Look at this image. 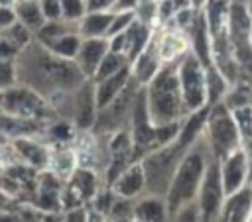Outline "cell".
<instances>
[{"instance_id": "obj_34", "label": "cell", "mask_w": 252, "mask_h": 222, "mask_svg": "<svg viewBox=\"0 0 252 222\" xmlns=\"http://www.w3.org/2000/svg\"><path fill=\"white\" fill-rule=\"evenodd\" d=\"M116 0H87V12H104L112 10Z\"/></svg>"}, {"instance_id": "obj_23", "label": "cell", "mask_w": 252, "mask_h": 222, "mask_svg": "<svg viewBox=\"0 0 252 222\" xmlns=\"http://www.w3.org/2000/svg\"><path fill=\"white\" fill-rule=\"evenodd\" d=\"M230 88V83L224 79V75L215 67H207V106H215L220 102Z\"/></svg>"}, {"instance_id": "obj_20", "label": "cell", "mask_w": 252, "mask_h": 222, "mask_svg": "<svg viewBox=\"0 0 252 222\" xmlns=\"http://www.w3.org/2000/svg\"><path fill=\"white\" fill-rule=\"evenodd\" d=\"M14 10H16V16H18V22L24 24L33 33L47 22L43 12H41L39 0H16Z\"/></svg>"}, {"instance_id": "obj_11", "label": "cell", "mask_w": 252, "mask_h": 222, "mask_svg": "<svg viewBox=\"0 0 252 222\" xmlns=\"http://www.w3.org/2000/svg\"><path fill=\"white\" fill-rule=\"evenodd\" d=\"M110 51L108 37H83V43L79 47V53L75 57L79 69L87 79H93L102 57Z\"/></svg>"}, {"instance_id": "obj_3", "label": "cell", "mask_w": 252, "mask_h": 222, "mask_svg": "<svg viewBox=\"0 0 252 222\" xmlns=\"http://www.w3.org/2000/svg\"><path fill=\"white\" fill-rule=\"evenodd\" d=\"M177 63L179 59L163 63L158 75L144 86L146 98H148V112H150V120L154 126L179 122L189 116L185 102H183L181 86H179Z\"/></svg>"}, {"instance_id": "obj_35", "label": "cell", "mask_w": 252, "mask_h": 222, "mask_svg": "<svg viewBox=\"0 0 252 222\" xmlns=\"http://www.w3.org/2000/svg\"><path fill=\"white\" fill-rule=\"evenodd\" d=\"M138 4H140V0H116L110 12H114V14L116 12H134L138 8Z\"/></svg>"}, {"instance_id": "obj_6", "label": "cell", "mask_w": 252, "mask_h": 222, "mask_svg": "<svg viewBox=\"0 0 252 222\" xmlns=\"http://www.w3.org/2000/svg\"><path fill=\"white\" fill-rule=\"evenodd\" d=\"M0 108L14 118L22 120H33V122H45V120H55L59 118L53 110V106L39 96L35 90L16 84L4 92H0Z\"/></svg>"}, {"instance_id": "obj_7", "label": "cell", "mask_w": 252, "mask_h": 222, "mask_svg": "<svg viewBox=\"0 0 252 222\" xmlns=\"http://www.w3.org/2000/svg\"><path fill=\"white\" fill-rule=\"evenodd\" d=\"M177 75L187 112L191 114L207 106V67L199 61V57L191 49H187L179 57Z\"/></svg>"}, {"instance_id": "obj_1", "label": "cell", "mask_w": 252, "mask_h": 222, "mask_svg": "<svg viewBox=\"0 0 252 222\" xmlns=\"http://www.w3.org/2000/svg\"><path fill=\"white\" fill-rule=\"evenodd\" d=\"M16 73L18 84L35 90L49 104L73 92L87 81L77 61L55 55L35 37L16 57Z\"/></svg>"}, {"instance_id": "obj_41", "label": "cell", "mask_w": 252, "mask_h": 222, "mask_svg": "<svg viewBox=\"0 0 252 222\" xmlns=\"http://www.w3.org/2000/svg\"><path fill=\"white\" fill-rule=\"evenodd\" d=\"M16 0H0V6H14Z\"/></svg>"}, {"instance_id": "obj_31", "label": "cell", "mask_w": 252, "mask_h": 222, "mask_svg": "<svg viewBox=\"0 0 252 222\" xmlns=\"http://www.w3.org/2000/svg\"><path fill=\"white\" fill-rule=\"evenodd\" d=\"M20 47L14 45L6 35L0 33V59H16L20 55Z\"/></svg>"}, {"instance_id": "obj_4", "label": "cell", "mask_w": 252, "mask_h": 222, "mask_svg": "<svg viewBox=\"0 0 252 222\" xmlns=\"http://www.w3.org/2000/svg\"><path fill=\"white\" fill-rule=\"evenodd\" d=\"M191 145L193 143H187L185 139L177 138L175 141H171L167 145H161V147L148 151L140 159L144 173H146V193L159 194V196L167 194L171 179L175 175V169Z\"/></svg>"}, {"instance_id": "obj_26", "label": "cell", "mask_w": 252, "mask_h": 222, "mask_svg": "<svg viewBox=\"0 0 252 222\" xmlns=\"http://www.w3.org/2000/svg\"><path fill=\"white\" fill-rule=\"evenodd\" d=\"M18 84L16 59H0V92Z\"/></svg>"}, {"instance_id": "obj_40", "label": "cell", "mask_w": 252, "mask_h": 222, "mask_svg": "<svg viewBox=\"0 0 252 222\" xmlns=\"http://www.w3.org/2000/svg\"><path fill=\"white\" fill-rule=\"evenodd\" d=\"M244 6H246V12H248V16L252 18V0H248V2H244Z\"/></svg>"}, {"instance_id": "obj_39", "label": "cell", "mask_w": 252, "mask_h": 222, "mask_svg": "<svg viewBox=\"0 0 252 222\" xmlns=\"http://www.w3.org/2000/svg\"><path fill=\"white\" fill-rule=\"evenodd\" d=\"M205 2H207V0H191V4H193L195 8H203V6H205Z\"/></svg>"}, {"instance_id": "obj_17", "label": "cell", "mask_w": 252, "mask_h": 222, "mask_svg": "<svg viewBox=\"0 0 252 222\" xmlns=\"http://www.w3.org/2000/svg\"><path fill=\"white\" fill-rule=\"evenodd\" d=\"M65 185L71 187L83 198L85 204H89L93 200V196L98 193V189L102 187L96 171H93L91 167H77L73 171V175L65 181Z\"/></svg>"}, {"instance_id": "obj_38", "label": "cell", "mask_w": 252, "mask_h": 222, "mask_svg": "<svg viewBox=\"0 0 252 222\" xmlns=\"http://www.w3.org/2000/svg\"><path fill=\"white\" fill-rule=\"evenodd\" d=\"M12 200H14V196L8 194V193L0 187V210H8V208H12Z\"/></svg>"}, {"instance_id": "obj_28", "label": "cell", "mask_w": 252, "mask_h": 222, "mask_svg": "<svg viewBox=\"0 0 252 222\" xmlns=\"http://www.w3.org/2000/svg\"><path fill=\"white\" fill-rule=\"evenodd\" d=\"M63 10V20L79 22L87 14V0H59Z\"/></svg>"}, {"instance_id": "obj_25", "label": "cell", "mask_w": 252, "mask_h": 222, "mask_svg": "<svg viewBox=\"0 0 252 222\" xmlns=\"http://www.w3.org/2000/svg\"><path fill=\"white\" fill-rule=\"evenodd\" d=\"M128 65H130V59H128L124 53L108 51V53L102 57V61H100V65H98V69H96L93 81H102V79H106V77H110V75L122 71V69L128 67Z\"/></svg>"}, {"instance_id": "obj_15", "label": "cell", "mask_w": 252, "mask_h": 222, "mask_svg": "<svg viewBox=\"0 0 252 222\" xmlns=\"http://www.w3.org/2000/svg\"><path fill=\"white\" fill-rule=\"evenodd\" d=\"M134 218L140 222H169V208L165 196L144 193L134 198Z\"/></svg>"}, {"instance_id": "obj_37", "label": "cell", "mask_w": 252, "mask_h": 222, "mask_svg": "<svg viewBox=\"0 0 252 222\" xmlns=\"http://www.w3.org/2000/svg\"><path fill=\"white\" fill-rule=\"evenodd\" d=\"M39 222H65V220H63V212H41Z\"/></svg>"}, {"instance_id": "obj_45", "label": "cell", "mask_w": 252, "mask_h": 222, "mask_svg": "<svg viewBox=\"0 0 252 222\" xmlns=\"http://www.w3.org/2000/svg\"><path fill=\"white\" fill-rule=\"evenodd\" d=\"M248 222H252V214H250V218H248Z\"/></svg>"}, {"instance_id": "obj_30", "label": "cell", "mask_w": 252, "mask_h": 222, "mask_svg": "<svg viewBox=\"0 0 252 222\" xmlns=\"http://www.w3.org/2000/svg\"><path fill=\"white\" fill-rule=\"evenodd\" d=\"M39 6H41L45 20H61L63 18V10H61L59 0H39Z\"/></svg>"}, {"instance_id": "obj_27", "label": "cell", "mask_w": 252, "mask_h": 222, "mask_svg": "<svg viewBox=\"0 0 252 222\" xmlns=\"http://www.w3.org/2000/svg\"><path fill=\"white\" fill-rule=\"evenodd\" d=\"M169 222H203V214H201V208H199V202L197 198L183 204L173 216Z\"/></svg>"}, {"instance_id": "obj_44", "label": "cell", "mask_w": 252, "mask_h": 222, "mask_svg": "<svg viewBox=\"0 0 252 222\" xmlns=\"http://www.w3.org/2000/svg\"><path fill=\"white\" fill-rule=\"evenodd\" d=\"M132 222H140V220H136V218H132Z\"/></svg>"}, {"instance_id": "obj_5", "label": "cell", "mask_w": 252, "mask_h": 222, "mask_svg": "<svg viewBox=\"0 0 252 222\" xmlns=\"http://www.w3.org/2000/svg\"><path fill=\"white\" fill-rule=\"evenodd\" d=\"M205 136L209 139L213 157L222 161L230 151L240 147V132L234 120L232 110L220 100L209 108V116L205 122Z\"/></svg>"}, {"instance_id": "obj_24", "label": "cell", "mask_w": 252, "mask_h": 222, "mask_svg": "<svg viewBox=\"0 0 252 222\" xmlns=\"http://www.w3.org/2000/svg\"><path fill=\"white\" fill-rule=\"evenodd\" d=\"M77 167H79L77 165V153L73 149L65 147V149H57L55 153H51L47 169H51L61 181H67Z\"/></svg>"}, {"instance_id": "obj_13", "label": "cell", "mask_w": 252, "mask_h": 222, "mask_svg": "<svg viewBox=\"0 0 252 222\" xmlns=\"http://www.w3.org/2000/svg\"><path fill=\"white\" fill-rule=\"evenodd\" d=\"M110 189L114 191L116 196L122 198H138L146 193V173L142 167V161H134L130 163L110 185Z\"/></svg>"}, {"instance_id": "obj_9", "label": "cell", "mask_w": 252, "mask_h": 222, "mask_svg": "<svg viewBox=\"0 0 252 222\" xmlns=\"http://www.w3.org/2000/svg\"><path fill=\"white\" fill-rule=\"evenodd\" d=\"M96 116H98V106L94 96V81L87 79L71 94V108L67 120L77 128V132H91L94 128Z\"/></svg>"}, {"instance_id": "obj_33", "label": "cell", "mask_w": 252, "mask_h": 222, "mask_svg": "<svg viewBox=\"0 0 252 222\" xmlns=\"http://www.w3.org/2000/svg\"><path fill=\"white\" fill-rule=\"evenodd\" d=\"M65 222H89V206H77L63 212Z\"/></svg>"}, {"instance_id": "obj_43", "label": "cell", "mask_w": 252, "mask_h": 222, "mask_svg": "<svg viewBox=\"0 0 252 222\" xmlns=\"http://www.w3.org/2000/svg\"><path fill=\"white\" fill-rule=\"evenodd\" d=\"M250 41H252V28H250Z\"/></svg>"}, {"instance_id": "obj_36", "label": "cell", "mask_w": 252, "mask_h": 222, "mask_svg": "<svg viewBox=\"0 0 252 222\" xmlns=\"http://www.w3.org/2000/svg\"><path fill=\"white\" fill-rule=\"evenodd\" d=\"M0 222H20V212L18 210H0Z\"/></svg>"}, {"instance_id": "obj_21", "label": "cell", "mask_w": 252, "mask_h": 222, "mask_svg": "<svg viewBox=\"0 0 252 222\" xmlns=\"http://www.w3.org/2000/svg\"><path fill=\"white\" fill-rule=\"evenodd\" d=\"M232 0H207L203 6L211 35H215L217 31H220L222 28H226L228 22V10H230Z\"/></svg>"}, {"instance_id": "obj_2", "label": "cell", "mask_w": 252, "mask_h": 222, "mask_svg": "<svg viewBox=\"0 0 252 222\" xmlns=\"http://www.w3.org/2000/svg\"><path fill=\"white\" fill-rule=\"evenodd\" d=\"M213 159V151L205 132L193 141V145L185 151L183 159L179 161L175 175L171 179L169 191L165 194V202L169 208V218L187 202L195 200L207 173V167Z\"/></svg>"}, {"instance_id": "obj_19", "label": "cell", "mask_w": 252, "mask_h": 222, "mask_svg": "<svg viewBox=\"0 0 252 222\" xmlns=\"http://www.w3.org/2000/svg\"><path fill=\"white\" fill-rule=\"evenodd\" d=\"M154 35V26L150 24H144L140 22L138 18L134 20V24L124 31V37H126V55L130 59V63L140 55V51L148 45V41L152 39Z\"/></svg>"}, {"instance_id": "obj_32", "label": "cell", "mask_w": 252, "mask_h": 222, "mask_svg": "<svg viewBox=\"0 0 252 222\" xmlns=\"http://www.w3.org/2000/svg\"><path fill=\"white\" fill-rule=\"evenodd\" d=\"M16 22H18V16H16L14 6H0V31L8 29Z\"/></svg>"}, {"instance_id": "obj_42", "label": "cell", "mask_w": 252, "mask_h": 222, "mask_svg": "<svg viewBox=\"0 0 252 222\" xmlns=\"http://www.w3.org/2000/svg\"><path fill=\"white\" fill-rule=\"evenodd\" d=\"M140 2H159V0H140Z\"/></svg>"}, {"instance_id": "obj_16", "label": "cell", "mask_w": 252, "mask_h": 222, "mask_svg": "<svg viewBox=\"0 0 252 222\" xmlns=\"http://www.w3.org/2000/svg\"><path fill=\"white\" fill-rule=\"evenodd\" d=\"M130 79H132V69L128 65L122 71H118V73H114L102 81H94V96H96L98 110L104 108L106 104H110L124 90V86L130 83Z\"/></svg>"}, {"instance_id": "obj_22", "label": "cell", "mask_w": 252, "mask_h": 222, "mask_svg": "<svg viewBox=\"0 0 252 222\" xmlns=\"http://www.w3.org/2000/svg\"><path fill=\"white\" fill-rule=\"evenodd\" d=\"M39 43H41V41H39ZM81 43H83V35H81L79 31H69V33H63V35H59V37H55L53 41L43 43V45H45L49 51H53L55 55H59V57H63V59H73V61H75Z\"/></svg>"}, {"instance_id": "obj_8", "label": "cell", "mask_w": 252, "mask_h": 222, "mask_svg": "<svg viewBox=\"0 0 252 222\" xmlns=\"http://www.w3.org/2000/svg\"><path fill=\"white\" fill-rule=\"evenodd\" d=\"M224 189H222V179H220V163L219 159H211L207 173L203 177L199 194H197V202L203 214V222H217L220 208L224 204Z\"/></svg>"}, {"instance_id": "obj_29", "label": "cell", "mask_w": 252, "mask_h": 222, "mask_svg": "<svg viewBox=\"0 0 252 222\" xmlns=\"http://www.w3.org/2000/svg\"><path fill=\"white\" fill-rule=\"evenodd\" d=\"M134 20H136V12H116L114 18H112L110 29H108V37L126 31V29L134 24Z\"/></svg>"}, {"instance_id": "obj_18", "label": "cell", "mask_w": 252, "mask_h": 222, "mask_svg": "<svg viewBox=\"0 0 252 222\" xmlns=\"http://www.w3.org/2000/svg\"><path fill=\"white\" fill-rule=\"evenodd\" d=\"M114 12H87L79 20V33L83 37H108Z\"/></svg>"}, {"instance_id": "obj_10", "label": "cell", "mask_w": 252, "mask_h": 222, "mask_svg": "<svg viewBox=\"0 0 252 222\" xmlns=\"http://www.w3.org/2000/svg\"><path fill=\"white\" fill-rule=\"evenodd\" d=\"M220 163V179H222V189L224 194L230 196L234 193H238L240 189H244L248 185V177H250V161H248V153L246 149L240 145L234 151H230Z\"/></svg>"}, {"instance_id": "obj_12", "label": "cell", "mask_w": 252, "mask_h": 222, "mask_svg": "<svg viewBox=\"0 0 252 222\" xmlns=\"http://www.w3.org/2000/svg\"><path fill=\"white\" fill-rule=\"evenodd\" d=\"M163 67V61H161V55H159V49H158V41H156V33L152 35V39L148 41V45L140 51V55L130 63V69H132V77L142 84L146 86L156 75L158 71Z\"/></svg>"}, {"instance_id": "obj_14", "label": "cell", "mask_w": 252, "mask_h": 222, "mask_svg": "<svg viewBox=\"0 0 252 222\" xmlns=\"http://www.w3.org/2000/svg\"><path fill=\"white\" fill-rule=\"evenodd\" d=\"M12 147H14L16 155H18V159L22 163L30 165L32 169L43 171V169L49 167L51 151L47 149L45 143L35 141L30 136H18V138H12Z\"/></svg>"}]
</instances>
